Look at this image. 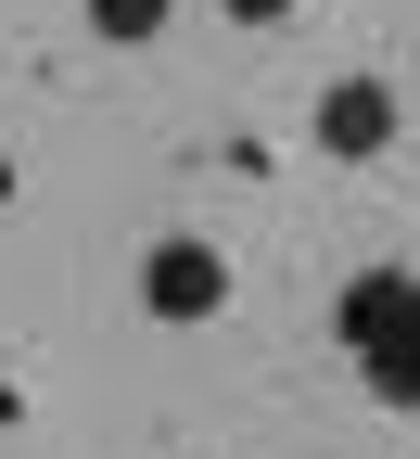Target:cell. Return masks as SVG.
I'll return each instance as SVG.
<instances>
[{"instance_id": "cell-1", "label": "cell", "mask_w": 420, "mask_h": 459, "mask_svg": "<svg viewBox=\"0 0 420 459\" xmlns=\"http://www.w3.org/2000/svg\"><path fill=\"white\" fill-rule=\"evenodd\" d=\"M141 307H153L166 332H204V319H229V255L204 243V230H166V243L141 255Z\"/></svg>"}, {"instance_id": "cell-2", "label": "cell", "mask_w": 420, "mask_h": 459, "mask_svg": "<svg viewBox=\"0 0 420 459\" xmlns=\"http://www.w3.org/2000/svg\"><path fill=\"white\" fill-rule=\"evenodd\" d=\"M395 128H407L395 77H331V90H319V115H306V141H319L331 166H370V153H395Z\"/></svg>"}, {"instance_id": "cell-3", "label": "cell", "mask_w": 420, "mask_h": 459, "mask_svg": "<svg viewBox=\"0 0 420 459\" xmlns=\"http://www.w3.org/2000/svg\"><path fill=\"white\" fill-rule=\"evenodd\" d=\"M407 319H420V281H407V268H356L344 294H331V344H344V358H370V344H395Z\"/></svg>"}, {"instance_id": "cell-4", "label": "cell", "mask_w": 420, "mask_h": 459, "mask_svg": "<svg viewBox=\"0 0 420 459\" xmlns=\"http://www.w3.org/2000/svg\"><path fill=\"white\" fill-rule=\"evenodd\" d=\"M356 383H370L395 421H420V319H407L395 344H370V358H356Z\"/></svg>"}, {"instance_id": "cell-5", "label": "cell", "mask_w": 420, "mask_h": 459, "mask_svg": "<svg viewBox=\"0 0 420 459\" xmlns=\"http://www.w3.org/2000/svg\"><path fill=\"white\" fill-rule=\"evenodd\" d=\"M90 26H102L115 51H141V39H166V0H90Z\"/></svg>"}, {"instance_id": "cell-6", "label": "cell", "mask_w": 420, "mask_h": 459, "mask_svg": "<svg viewBox=\"0 0 420 459\" xmlns=\"http://www.w3.org/2000/svg\"><path fill=\"white\" fill-rule=\"evenodd\" d=\"M229 26H293V0H217Z\"/></svg>"}]
</instances>
